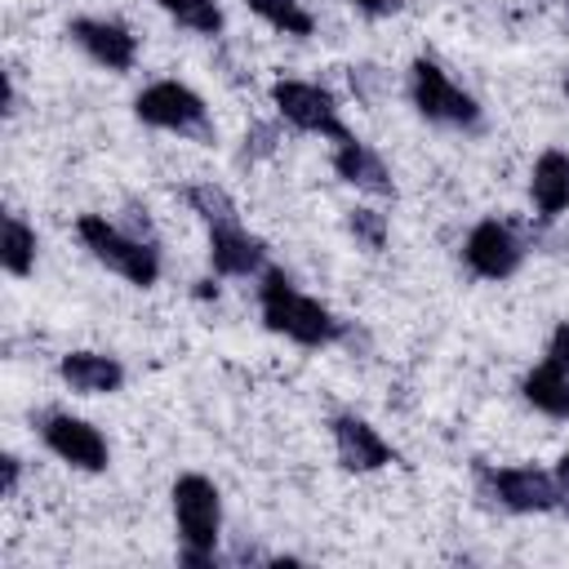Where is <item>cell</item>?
<instances>
[{
    "mask_svg": "<svg viewBox=\"0 0 569 569\" xmlns=\"http://www.w3.org/2000/svg\"><path fill=\"white\" fill-rule=\"evenodd\" d=\"M520 396L529 409H538L542 418L565 422L569 418V369H560L556 360H538L525 378H520Z\"/></svg>",
    "mask_w": 569,
    "mask_h": 569,
    "instance_id": "obj_16",
    "label": "cell"
},
{
    "mask_svg": "<svg viewBox=\"0 0 569 569\" xmlns=\"http://www.w3.org/2000/svg\"><path fill=\"white\" fill-rule=\"evenodd\" d=\"M160 13H169L178 27H187L191 36H222L227 18H222V4L218 0H156Z\"/></svg>",
    "mask_w": 569,
    "mask_h": 569,
    "instance_id": "obj_19",
    "label": "cell"
},
{
    "mask_svg": "<svg viewBox=\"0 0 569 569\" xmlns=\"http://www.w3.org/2000/svg\"><path fill=\"white\" fill-rule=\"evenodd\" d=\"M58 378L76 396H111L124 387V365L107 351H67L58 356Z\"/></svg>",
    "mask_w": 569,
    "mask_h": 569,
    "instance_id": "obj_14",
    "label": "cell"
},
{
    "mask_svg": "<svg viewBox=\"0 0 569 569\" xmlns=\"http://www.w3.org/2000/svg\"><path fill=\"white\" fill-rule=\"evenodd\" d=\"M209 267L213 276H227V280H258L262 267H267V240L253 236L240 218L231 222H213L209 227Z\"/></svg>",
    "mask_w": 569,
    "mask_h": 569,
    "instance_id": "obj_12",
    "label": "cell"
},
{
    "mask_svg": "<svg viewBox=\"0 0 569 569\" xmlns=\"http://www.w3.org/2000/svg\"><path fill=\"white\" fill-rule=\"evenodd\" d=\"M4 498H18V485H22V458L18 453H4Z\"/></svg>",
    "mask_w": 569,
    "mask_h": 569,
    "instance_id": "obj_25",
    "label": "cell"
},
{
    "mask_svg": "<svg viewBox=\"0 0 569 569\" xmlns=\"http://www.w3.org/2000/svg\"><path fill=\"white\" fill-rule=\"evenodd\" d=\"M329 436H333V453L342 462V471H356V476H369V471H382L396 462V449L382 440V431L360 418V413H333L329 418Z\"/></svg>",
    "mask_w": 569,
    "mask_h": 569,
    "instance_id": "obj_11",
    "label": "cell"
},
{
    "mask_svg": "<svg viewBox=\"0 0 569 569\" xmlns=\"http://www.w3.org/2000/svg\"><path fill=\"white\" fill-rule=\"evenodd\" d=\"M36 227L22 218V213H4V227H0V267L13 276V280H27L36 271Z\"/></svg>",
    "mask_w": 569,
    "mask_h": 569,
    "instance_id": "obj_17",
    "label": "cell"
},
{
    "mask_svg": "<svg viewBox=\"0 0 569 569\" xmlns=\"http://www.w3.org/2000/svg\"><path fill=\"white\" fill-rule=\"evenodd\" d=\"M67 36L102 71L120 76V71H133V62H138V36L124 22H116V18H71Z\"/></svg>",
    "mask_w": 569,
    "mask_h": 569,
    "instance_id": "obj_10",
    "label": "cell"
},
{
    "mask_svg": "<svg viewBox=\"0 0 569 569\" xmlns=\"http://www.w3.org/2000/svg\"><path fill=\"white\" fill-rule=\"evenodd\" d=\"M471 480L480 489V498L498 511H511V516H547V511H560V493H556V476L533 467V462H511V467H498V462H485L476 458L471 462Z\"/></svg>",
    "mask_w": 569,
    "mask_h": 569,
    "instance_id": "obj_4",
    "label": "cell"
},
{
    "mask_svg": "<svg viewBox=\"0 0 569 569\" xmlns=\"http://www.w3.org/2000/svg\"><path fill=\"white\" fill-rule=\"evenodd\" d=\"M551 476H556V493H560V516H569V453L556 458Z\"/></svg>",
    "mask_w": 569,
    "mask_h": 569,
    "instance_id": "obj_24",
    "label": "cell"
},
{
    "mask_svg": "<svg viewBox=\"0 0 569 569\" xmlns=\"http://www.w3.org/2000/svg\"><path fill=\"white\" fill-rule=\"evenodd\" d=\"M529 204L542 222H556L569 209V151L547 147L529 169Z\"/></svg>",
    "mask_w": 569,
    "mask_h": 569,
    "instance_id": "obj_15",
    "label": "cell"
},
{
    "mask_svg": "<svg viewBox=\"0 0 569 569\" xmlns=\"http://www.w3.org/2000/svg\"><path fill=\"white\" fill-rule=\"evenodd\" d=\"M249 4V13L253 18H262L271 31H280V36H293V40H307L311 31H316V18H311V9L302 4V0H244Z\"/></svg>",
    "mask_w": 569,
    "mask_h": 569,
    "instance_id": "obj_18",
    "label": "cell"
},
{
    "mask_svg": "<svg viewBox=\"0 0 569 569\" xmlns=\"http://www.w3.org/2000/svg\"><path fill=\"white\" fill-rule=\"evenodd\" d=\"M347 231H351L356 244H365L369 253H378V249L387 244V236H391L387 213H378L373 204H356V209H347Z\"/></svg>",
    "mask_w": 569,
    "mask_h": 569,
    "instance_id": "obj_21",
    "label": "cell"
},
{
    "mask_svg": "<svg viewBox=\"0 0 569 569\" xmlns=\"http://www.w3.org/2000/svg\"><path fill=\"white\" fill-rule=\"evenodd\" d=\"M36 436H40L44 449H49L58 462H67L71 471H89V476H98V471H107V462H111L107 436H102L89 418H80V413L44 409V413L36 418Z\"/></svg>",
    "mask_w": 569,
    "mask_h": 569,
    "instance_id": "obj_8",
    "label": "cell"
},
{
    "mask_svg": "<svg viewBox=\"0 0 569 569\" xmlns=\"http://www.w3.org/2000/svg\"><path fill=\"white\" fill-rule=\"evenodd\" d=\"M405 0H351V9H360L365 18H387V13H396Z\"/></svg>",
    "mask_w": 569,
    "mask_h": 569,
    "instance_id": "obj_26",
    "label": "cell"
},
{
    "mask_svg": "<svg viewBox=\"0 0 569 569\" xmlns=\"http://www.w3.org/2000/svg\"><path fill=\"white\" fill-rule=\"evenodd\" d=\"M258 311H262V325L298 347H333L347 338V325L311 293H302L293 284L289 271L280 267H262L258 276Z\"/></svg>",
    "mask_w": 569,
    "mask_h": 569,
    "instance_id": "obj_1",
    "label": "cell"
},
{
    "mask_svg": "<svg viewBox=\"0 0 569 569\" xmlns=\"http://www.w3.org/2000/svg\"><path fill=\"white\" fill-rule=\"evenodd\" d=\"M547 360H556L560 369H569V320H560L547 338Z\"/></svg>",
    "mask_w": 569,
    "mask_h": 569,
    "instance_id": "obj_23",
    "label": "cell"
},
{
    "mask_svg": "<svg viewBox=\"0 0 569 569\" xmlns=\"http://www.w3.org/2000/svg\"><path fill=\"white\" fill-rule=\"evenodd\" d=\"M333 173L365 191V196H396V178H391V164L382 160V151H373L365 138L356 133H342L333 142Z\"/></svg>",
    "mask_w": 569,
    "mask_h": 569,
    "instance_id": "obj_13",
    "label": "cell"
},
{
    "mask_svg": "<svg viewBox=\"0 0 569 569\" xmlns=\"http://www.w3.org/2000/svg\"><path fill=\"white\" fill-rule=\"evenodd\" d=\"M76 240L84 244V253L93 262H102L107 271H116L120 280H129L133 289H151L160 280V244L156 236H142L107 213H80L76 218Z\"/></svg>",
    "mask_w": 569,
    "mask_h": 569,
    "instance_id": "obj_2",
    "label": "cell"
},
{
    "mask_svg": "<svg viewBox=\"0 0 569 569\" xmlns=\"http://www.w3.org/2000/svg\"><path fill=\"white\" fill-rule=\"evenodd\" d=\"M182 200H187V209H191L204 227L240 218L236 200H231V196H227V187H218V182H191V187H182Z\"/></svg>",
    "mask_w": 569,
    "mask_h": 569,
    "instance_id": "obj_20",
    "label": "cell"
},
{
    "mask_svg": "<svg viewBox=\"0 0 569 569\" xmlns=\"http://www.w3.org/2000/svg\"><path fill=\"white\" fill-rule=\"evenodd\" d=\"M133 116H138L147 129L178 133V138H191V142H213L209 107H204V98H200L191 84H182V80H151V84L133 98Z\"/></svg>",
    "mask_w": 569,
    "mask_h": 569,
    "instance_id": "obj_6",
    "label": "cell"
},
{
    "mask_svg": "<svg viewBox=\"0 0 569 569\" xmlns=\"http://www.w3.org/2000/svg\"><path fill=\"white\" fill-rule=\"evenodd\" d=\"M525 240L502 218H480L462 240V262L480 280H511L525 267Z\"/></svg>",
    "mask_w": 569,
    "mask_h": 569,
    "instance_id": "obj_9",
    "label": "cell"
},
{
    "mask_svg": "<svg viewBox=\"0 0 569 569\" xmlns=\"http://www.w3.org/2000/svg\"><path fill=\"white\" fill-rule=\"evenodd\" d=\"M405 89H409V102L422 120L440 124V129H462V133H476L485 111L480 102L436 62V58H413L409 62V76H405Z\"/></svg>",
    "mask_w": 569,
    "mask_h": 569,
    "instance_id": "obj_5",
    "label": "cell"
},
{
    "mask_svg": "<svg viewBox=\"0 0 569 569\" xmlns=\"http://www.w3.org/2000/svg\"><path fill=\"white\" fill-rule=\"evenodd\" d=\"M276 142H280V129H276V124H253V129H244V160H267V156H276Z\"/></svg>",
    "mask_w": 569,
    "mask_h": 569,
    "instance_id": "obj_22",
    "label": "cell"
},
{
    "mask_svg": "<svg viewBox=\"0 0 569 569\" xmlns=\"http://www.w3.org/2000/svg\"><path fill=\"white\" fill-rule=\"evenodd\" d=\"M169 507L178 529V560L191 569L213 565L222 538V489L200 471H182L169 489Z\"/></svg>",
    "mask_w": 569,
    "mask_h": 569,
    "instance_id": "obj_3",
    "label": "cell"
},
{
    "mask_svg": "<svg viewBox=\"0 0 569 569\" xmlns=\"http://www.w3.org/2000/svg\"><path fill=\"white\" fill-rule=\"evenodd\" d=\"M4 116H18V84H13V71H4Z\"/></svg>",
    "mask_w": 569,
    "mask_h": 569,
    "instance_id": "obj_27",
    "label": "cell"
},
{
    "mask_svg": "<svg viewBox=\"0 0 569 569\" xmlns=\"http://www.w3.org/2000/svg\"><path fill=\"white\" fill-rule=\"evenodd\" d=\"M271 107H276V116L284 120V124H293L298 133H316V138H342V133H351L347 124H342V107H338V98L325 89V84H316V80H298V76H276L271 80Z\"/></svg>",
    "mask_w": 569,
    "mask_h": 569,
    "instance_id": "obj_7",
    "label": "cell"
},
{
    "mask_svg": "<svg viewBox=\"0 0 569 569\" xmlns=\"http://www.w3.org/2000/svg\"><path fill=\"white\" fill-rule=\"evenodd\" d=\"M560 89H565V102H569V71H565V84Z\"/></svg>",
    "mask_w": 569,
    "mask_h": 569,
    "instance_id": "obj_29",
    "label": "cell"
},
{
    "mask_svg": "<svg viewBox=\"0 0 569 569\" xmlns=\"http://www.w3.org/2000/svg\"><path fill=\"white\" fill-rule=\"evenodd\" d=\"M200 289H196V298H218V284L213 280H196Z\"/></svg>",
    "mask_w": 569,
    "mask_h": 569,
    "instance_id": "obj_28",
    "label": "cell"
}]
</instances>
